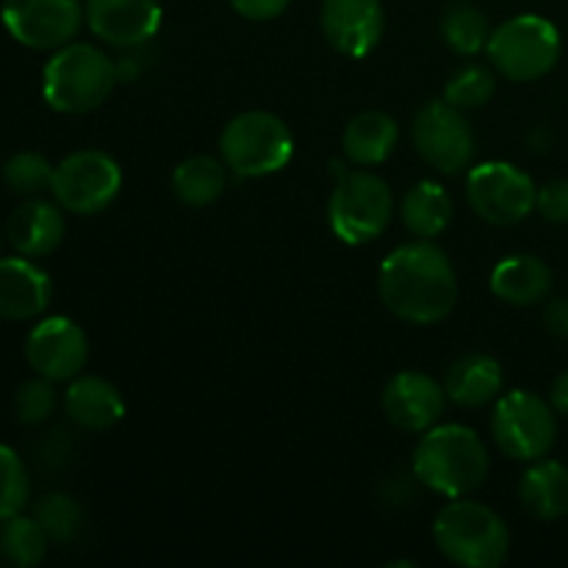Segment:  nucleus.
<instances>
[{"label":"nucleus","instance_id":"473e14b6","mask_svg":"<svg viewBox=\"0 0 568 568\" xmlns=\"http://www.w3.org/2000/svg\"><path fill=\"white\" fill-rule=\"evenodd\" d=\"M536 209L541 211V216L552 225H568V181L558 178V181H549L538 189Z\"/></svg>","mask_w":568,"mask_h":568},{"label":"nucleus","instance_id":"2f4dec72","mask_svg":"<svg viewBox=\"0 0 568 568\" xmlns=\"http://www.w3.org/2000/svg\"><path fill=\"white\" fill-rule=\"evenodd\" d=\"M55 410V388L53 381H26L14 394V414L22 425H42Z\"/></svg>","mask_w":568,"mask_h":568},{"label":"nucleus","instance_id":"dca6fc26","mask_svg":"<svg viewBox=\"0 0 568 568\" xmlns=\"http://www.w3.org/2000/svg\"><path fill=\"white\" fill-rule=\"evenodd\" d=\"M87 26L100 42L139 48L161 28L159 0H87Z\"/></svg>","mask_w":568,"mask_h":568},{"label":"nucleus","instance_id":"bb28decb","mask_svg":"<svg viewBox=\"0 0 568 568\" xmlns=\"http://www.w3.org/2000/svg\"><path fill=\"white\" fill-rule=\"evenodd\" d=\"M442 37L458 55H477L491 39V28L477 6L460 0L444 11Z\"/></svg>","mask_w":568,"mask_h":568},{"label":"nucleus","instance_id":"39448f33","mask_svg":"<svg viewBox=\"0 0 568 568\" xmlns=\"http://www.w3.org/2000/svg\"><path fill=\"white\" fill-rule=\"evenodd\" d=\"M220 153L239 178L275 175L292 161L294 139L286 122L270 111H242L220 133Z\"/></svg>","mask_w":568,"mask_h":568},{"label":"nucleus","instance_id":"f257e3e1","mask_svg":"<svg viewBox=\"0 0 568 568\" xmlns=\"http://www.w3.org/2000/svg\"><path fill=\"white\" fill-rule=\"evenodd\" d=\"M377 292L386 308L403 322L436 325L447 320L458 303V275L436 244H403L381 264Z\"/></svg>","mask_w":568,"mask_h":568},{"label":"nucleus","instance_id":"1a4fd4ad","mask_svg":"<svg viewBox=\"0 0 568 568\" xmlns=\"http://www.w3.org/2000/svg\"><path fill=\"white\" fill-rule=\"evenodd\" d=\"M122 189L120 164L103 150H78L53 170L55 203L78 216H94L109 209Z\"/></svg>","mask_w":568,"mask_h":568},{"label":"nucleus","instance_id":"aec40b11","mask_svg":"<svg viewBox=\"0 0 568 568\" xmlns=\"http://www.w3.org/2000/svg\"><path fill=\"white\" fill-rule=\"evenodd\" d=\"M503 386V366L486 353L460 355L447 369V381H444V392L460 408H483V405L494 403Z\"/></svg>","mask_w":568,"mask_h":568},{"label":"nucleus","instance_id":"412c9836","mask_svg":"<svg viewBox=\"0 0 568 568\" xmlns=\"http://www.w3.org/2000/svg\"><path fill=\"white\" fill-rule=\"evenodd\" d=\"M491 292L516 308L544 303L552 292V270L536 255H510L494 266Z\"/></svg>","mask_w":568,"mask_h":568},{"label":"nucleus","instance_id":"f704fd0d","mask_svg":"<svg viewBox=\"0 0 568 568\" xmlns=\"http://www.w3.org/2000/svg\"><path fill=\"white\" fill-rule=\"evenodd\" d=\"M544 325L552 336L568 338V300L558 297L549 300L547 308H544Z\"/></svg>","mask_w":568,"mask_h":568},{"label":"nucleus","instance_id":"6ab92c4d","mask_svg":"<svg viewBox=\"0 0 568 568\" xmlns=\"http://www.w3.org/2000/svg\"><path fill=\"white\" fill-rule=\"evenodd\" d=\"M64 410L83 430H109L125 416V399L114 383L98 375L72 377L64 392Z\"/></svg>","mask_w":568,"mask_h":568},{"label":"nucleus","instance_id":"9b49d317","mask_svg":"<svg viewBox=\"0 0 568 568\" xmlns=\"http://www.w3.org/2000/svg\"><path fill=\"white\" fill-rule=\"evenodd\" d=\"M414 144L422 159L444 175L466 170L475 159V133L464 111L447 100H430L414 116Z\"/></svg>","mask_w":568,"mask_h":568},{"label":"nucleus","instance_id":"423d86ee","mask_svg":"<svg viewBox=\"0 0 568 568\" xmlns=\"http://www.w3.org/2000/svg\"><path fill=\"white\" fill-rule=\"evenodd\" d=\"M486 50L491 64L510 81H538L558 64L560 33L547 17L519 14L491 31Z\"/></svg>","mask_w":568,"mask_h":568},{"label":"nucleus","instance_id":"5701e85b","mask_svg":"<svg viewBox=\"0 0 568 568\" xmlns=\"http://www.w3.org/2000/svg\"><path fill=\"white\" fill-rule=\"evenodd\" d=\"M397 122L383 111H361L347 122L342 133V148L347 161L358 166H377L397 148Z\"/></svg>","mask_w":568,"mask_h":568},{"label":"nucleus","instance_id":"7ed1b4c3","mask_svg":"<svg viewBox=\"0 0 568 568\" xmlns=\"http://www.w3.org/2000/svg\"><path fill=\"white\" fill-rule=\"evenodd\" d=\"M120 81L116 64L87 42H67L42 70L44 103L59 114H87L100 109Z\"/></svg>","mask_w":568,"mask_h":568},{"label":"nucleus","instance_id":"f03ea898","mask_svg":"<svg viewBox=\"0 0 568 568\" xmlns=\"http://www.w3.org/2000/svg\"><path fill=\"white\" fill-rule=\"evenodd\" d=\"M488 449L471 427L442 425L425 430L414 449V475L442 497L458 499L488 480Z\"/></svg>","mask_w":568,"mask_h":568},{"label":"nucleus","instance_id":"f8f14e48","mask_svg":"<svg viewBox=\"0 0 568 568\" xmlns=\"http://www.w3.org/2000/svg\"><path fill=\"white\" fill-rule=\"evenodd\" d=\"M0 20L14 42L31 50H59L83 22L81 0H3Z\"/></svg>","mask_w":568,"mask_h":568},{"label":"nucleus","instance_id":"2eb2a0df","mask_svg":"<svg viewBox=\"0 0 568 568\" xmlns=\"http://www.w3.org/2000/svg\"><path fill=\"white\" fill-rule=\"evenodd\" d=\"M447 392L425 372H399L383 388V414L405 433H425L442 419Z\"/></svg>","mask_w":568,"mask_h":568},{"label":"nucleus","instance_id":"9d476101","mask_svg":"<svg viewBox=\"0 0 568 568\" xmlns=\"http://www.w3.org/2000/svg\"><path fill=\"white\" fill-rule=\"evenodd\" d=\"M466 200L480 220L508 227L532 214L538 189L519 166L488 161V164L475 166L466 178Z\"/></svg>","mask_w":568,"mask_h":568},{"label":"nucleus","instance_id":"c85d7f7f","mask_svg":"<svg viewBox=\"0 0 568 568\" xmlns=\"http://www.w3.org/2000/svg\"><path fill=\"white\" fill-rule=\"evenodd\" d=\"M497 92V81H494V72L486 70L480 64H466L455 72L447 81V89H444V100L453 103L455 109L469 111L480 109Z\"/></svg>","mask_w":568,"mask_h":568},{"label":"nucleus","instance_id":"4468645a","mask_svg":"<svg viewBox=\"0 0 568 568\" xmlns=\"http://www.w3.org/2000/svg\"><path fill=\"white\" fill-rule=\"evenodd\" d=\"M320 26L327 44L347 59H364L386 31L381 0H325Z\"/></svg>","mask_w":568,"mask_h":568},{"label":"nucleus","instance_id":"b1692460","mask_svg":"<svg viewBox=\"0 0 568 568\" xmlns=\"http://www.w3.org/2000/svg\"><path fill=\"white\" fill-rule=\"evenodd\" d=\"M405 227L419 239H433L453 220V197L436 181H419L405 192L399 203Z\"/></svg>","mask_w":568,"mask_h":568},{"label":"nucleus","instance_id":"72a5a7b5","mask_svg":"<svg viewBox=\"0 0 568 568\" xmlns=\"http://www.w3.org/2000/svg\"><path fill=\"white\" fill-rule=\"evenodd\" d=\"M288 3L292 0H231L233 11L253 22L275 20V17H281L288 9Z\"/></svg>","mask_w":568,"mask_h":568},{"label":"nucleus","instance_id":"c756f323","mask_svg":"<svg viewBox=\"0 0 568 568\" xmlns=\"http://www.w3.org/2000/svg\"><path fill=\"white\" fill-rule=\"evenodd\" d=\"M37 521L48 532L50 541L70 544L81 530V508L70 494H48L37 505Z\"/></svg>","mask_w":568,"mask_h":568},{"label":"nucleus","instance_id":"a878e982","mask_svg":"<svg viewBox=\"0 0 568 568\" xmlns=\"http://www.w3.org/2000/svg\"><path fill=\"white\" fill-rule=\"evenodd\" d=\"M48 532L37 521V516H11V519L0 521V552L9 564L28 568L42 564L48 555Z\"/></svg>","mask_w":568,"mask_h":568},{"label":"nucleus","instance_id":"6e6552de","mask_svg":"<svg viewBox=\"0 0 568 568\" xmlns=\"http://www.w3.org/2000/svg\"><path fill=\"white\" fill-rule=\"evenodd\" d=\"M491 436L508 458L521 460V464L547 458L558 436L555 408L547 399L525 388L508 392L499 397L491 414Z\"/></svg>","mask_w":568,"mask_h":568},{"label":"nucleus","instance_id":"20e7f679","mask_svg":"<svg viewBox=\"0 0 568 568\" xmlns=\"http://www.w3.org/2000/svg\"><path fill=\"white\" fill-rule=\"evenodd\" d=\"M438 552L466 568H497L508 560L510 532L488 505L458 497L433 521Z\"/></svg>","mask_w":568,"mask_h":568},{"label":"nucleus","instance_id":"c9c22d12","mask_svg":"<svg viewBox=\"0 0 568 568\" xmlns=\"http://www.w3.org/2000/svg\"><path fill=\"white\" fill-rule=\"evenodd\" d=\"M552 408L555 414L566 416L568 419V369L560 372L552 383Z\"/></svg>","mask_w":568,"mask_h":568},{"label":"nucleus","instance_id":"393cba45","mask_svg":"<svg viewBox=\"0 0 568 568\" xmlns=\"http://www.w3.org/2000/svg\"><path fill=\"white\" fill-rule=\"evenodd\" d=\"M227 186V164L214 155H192L172 172V192L192 209L216 203Z\"/></svg>","mask_w":568,"mask_h":568},{"label":"nucleus","instance_id":"7c9ffc66","mask_svg":"<svg viewBox=\"0 0 568 568\" xmlns=\"http://www.w3.org/2000/svg\"><path fill=\"white\" fill-rule=\"evenodd\" d=\"M31 494L26 464L11 447L0 444V521L22 514Z\"/></svg>","mask_w":568,"mask_h":568},{"label":"nucleus","instance_id":"a211bd4d","mask_svg":"<svg viewBox=\"0 0 568 568\" xmlns=\"http://www.w3.org/2000/svg\"><path fill=\"white\" fill-rule=\"evenodd\" d=\"M67 222L61 214V205L48 203V200H26L11 211L9 222H6V236L9 244L20 255L28 258H42L50 255L61 242H64Z\"/></svg>","mask_w":568,"mask_h":568},{"label":"nucleus","instance_id":"0eeeda50","mask_svg":"<svg viewBox=\"0 0 568 568\" xmlns=\"http://www.w3.org/2000/svg\"><path fill=\"white\" fill-rule=\"evenodd\" d=\"M394 216V194L375 172L353 170L338 178L327 203V220L344 244L372 242L388 227Z\"/></svg>","mask_w":568,"mask_h":568},{"label":"nucleus","instance_id":"4be33fe9","mask_svg":"<svg viewBox=\"0 0 568 568\" xmlns=\"http://www.w3.org/2000/svg\"><path fill=\"white\" fill-rule=\"evenodd\" d=\"M521 508L541 521L564 519L568 514V466L560 460H532L519 483Z\"/></svg>","mask_w":568,"mask_h":568},{"label":"nucleus","instance_id":"cd10ccee","mask_svg":"<svg viewBox=\"0 0 568 568\" xmlns=\"http://www.w3.org/2000/svg\"><path fill=\"white\" fill-rule=\"evenodd\" d=\"M53 170L55 166L42 153L22 150V153H14L3 164V181L11 192L22 194V197H37L39 192L50 189Z\"/></svg>","mask_w":568,"mask_h":568},{"label":"nucleus","instance_id":"ddd939ff","mask_svg":"<svg viewBox=\"0 0 568 568\" xmlns=\"http://www.w3.org/2000/svg\"><path fill=\"white\" fill-rule=\"evenodd\" d=\"M26 361L44 381H72L89 361L87 333L67 316H48L26 336Z\"/></svg>","mask_w":568,"mask_h":568},{"label":"nucleus","instance_id":"f3484780","mask_svg":"<svg viewBox=\"0 0 568 568\" xmlns=\"http://www.w3.org/2000/svg\"><path fill=\"white\" fill-rule=\"evenodd\" d=\"M53 283L28 255L0 258V320L31 322L48 311Z\"/></svg>","mask_w":568,"mask_h":568}]
</instances>
